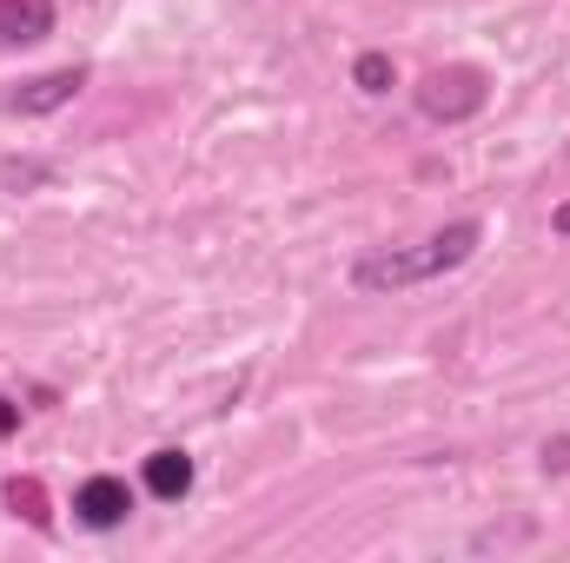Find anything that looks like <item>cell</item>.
Masks as SVG:
<instances>
[{
	"label": "cell",
	"instance_id": "obj_5",
	"mask_svg": "<svg viewBox=\"0 0 570 563\" xmlns=\"http://www.w3.org/2000/svg\"><path fill=\"white\" fill-rule=\"evenodd\" d=\"M53 33V0H0V47H33Z\"/></svg>",
	"mask_w": 570,
	"mask_h": 563
},
{
	"label": "cell",
	"instance_id": "obj_9",
	"mask_svg": "<svg viewBox=\"0 0 570 563\" xmlns=\"http://www.w3.org/2000/svg\"><path fill=\"white\" fill-rule=\"evenodd\" d=\"M13 431H20V405H13V398H0V437H13Z\"/></svg>",
	"mask_w": 570,
	"mask_h": 563
},
{
	"label": "cell",
	"instance_id": "obj_7",
	"mask_svg": "<svg viewBox=\"0 0 570 563\" xmlns=\"http://www.w3.org/2000/svg\"><path fill=\"white\" fill-rule=\"evenodd\" d=\"M352 80H358V93H392L399 87V67H392V53H358Z\"/></svg>",
	"mask_w": 570,
	"mask_h": 563
},
{
	"label": "cell",
	"instance_id": "obj_4",
	"mask_svg": "<svg viewBox=\"0 0 570 563\" xmlns=\"http://www.w3.org/2000/svg\"><path fill=\"white\" fill-rule=\"evenodd\" d=\"M80 87H87V67H53V73H40V80H27L20 93H13V113H60L67 100H80Z\"/></svg>",
	"mask_w": 570,
	"mask_h": 563
},
{
	"label": "cell",
	"instance_id": "obj_2",
	"mask_svg": "<svg viewBox=\"0 0 570 563\" xmlns=\"http://www.w3.org/2000/svg\"><path fill=\"white\" fill-rule=\"evenodd\" d=\"M484 100H491V80L478 67H431L425 80H419V113L425 120H444V127L471 120Z\"/></svg>",
	"mask_w": 570,
	"mask_h": 563
},
{
	"label": "cell",
	"instance_id": "obj_3",
	"mask_svg": "<svg viewBox=\"0 0 570 563\" xmlns=\"http://www.w3.org/2000/svg\"><path fill=\"white\" fill-rule=\"evenodd\" d=\"M73 517L87 524V531H120L127 517H134V491H127V477H87L80 491H73Z\"/></svg>",
	"mask_w": 570,
	"mask_h": 563
},
{
	"label": "cell",
	"instance_id": "obj_10",
	"mask_svg": "<svg viewBox=\"0 0 570 563\" xmlns=\"http://www.w3.org/2000/svg\"><path fill=\"white\" fill-rule=\"evenodd\" d=\"M551 226H558V239H570V199L558 206V213H551Z\"/></svg>",
	"mask_w": 570,
	"mask_h": 563
},
{
	"label": "cell",
	"instance_id": "obj_6",
	"mask_svg": "<svg viewBox=\"0 0 570 563\" xmlns=\"http://www.w3.org/2000/svg\"><path fill=\"white\" fill-rule=\"evenodd\" d=\"M146 491H153L159 504H179V497L193 491V457L173 451V444H159V451L146 457Z\"/></svg>",
	"mask_w": 570,
	"mask_h": 563
},
{
	"label": "cell",
	"instance_id": "obj_8",
	"mask_svg": "<svg viewBox=\"0 0 570 563\" xmlns=\"http://www.w3.org/2000/svg\"><path fill=\"white\" fill-rule=\"evenodd\" d=\"M47 179H53L47 159H0V192H33V186H47Z\"/></svg>",
	"mask_w": 570,
	"mask_h": 563
},
{
	"label": "cell",
	"instance_id": "obj_1",
	"mask_svg": "<svg viewBox=\"0 0 570 563\" xmlns=\"http://www.w3.org/2000/svg\"><path fill=\"white\" fill-rule=\"evenodd\" d=\"M478 239H484L478 219H451L444 233H431L419 246L365 253V259L352 266V285H358V292H412V285H431V279H444V273H458V266L478 253Z\"/></svg>",
	"mask_w": 570,
	"mask_h": 563
}]
</instances>
